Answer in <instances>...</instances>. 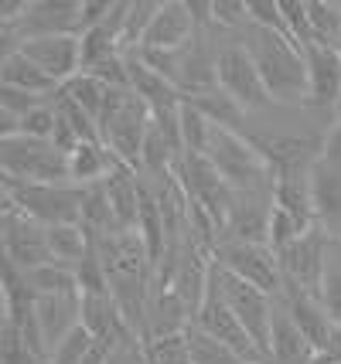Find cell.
Segmentation results:
<instances>
[{
  "label": "cell",
  "mask_w": 341,
  "mask_h": 364,
  "mask_svg": "<svg viewBox=\"0 0 341 364\" xmlns=\"http://www.w3.org/2000/svg\"><path fill=\"white\" fill-rule=\"evenodd\" d=\"M243 45L249 48L273 102H308V58L290 34L249 24Z\"/></svg>",
  "instance_id": "1"
},
{
  "label": "cell",
  "mask_w": 341,
  "mask_h": 364,
  "mask_svg": "<svg viewBox=\"0 0 341 364\" xmlns=\"http://www.w3.org/2000/svg\"><path fill=\"white\" fill-rule=\"evenodd\" d=\"M205 157L236 194H273L276 174L270 160L260 154V146L253 143V136H243L239 129L211 127Z\"/></svg>",
  "instance_id": "2"
},
{
  "label": "cell",
  "mask_w": 341,
  "mask_h": 364,
  "mask_svg": "<svg viewBox=\"0 0 341 364\" xmlns=\"http://www.w3.org/2000/svg\"><path fill=\"white\" fill-rule=\"evenodd\" d=\"M82 201L85 188L79 184H17L4 181V208H14L24 218L58 228V225H82Z\"/></svg>",
  "instance_id": "3"
},
{
  "label": "cell",
  "mask_w": 341,
  "mask_h": 364,
  "mask_svg": "<svg viewBox=\"0 0 341 364\" xmlns=\"http://www.w3.org/2000/svg\"><path fill=\"white\" fill-rule=\"evenodd\" d=\"M150 109L133 89H113L110 106L99 119V136L113 150L123 167L140 171V157H144V140L150 129Z\"/></svg>",
  "instance_id": "4"
},
{
  "label": "cell",
  "mask_w": 341,
  "mask_h": 364,
  "mask_svg": "<svg viewBox=\"0 0 341 364\" xmlns=\"http://www.w3.org/2000/svg\"><path fill=\"white\" fill-rule=\"evenodd\" d=\"M0 171H4V181H17V184H72L68 157L51 140L4 136Z\"/></svg>",
  "instance_id": "5"
},
{
  "label": "cell",
  "mask_w": 341,
  "mask_h": 364,
  "mask_svg": "<svg viewBox=\"0 0 341 364\" xmlns=\"http://www.w3.org/2000/svg\"><path fill=\"white\" fill-rule=\"evenodd\" d=\"M314 225L331 238H341V127L325 133V146L308 171Z\"/></svg>",
  "instance_id": "6"
},
{
  "label": "cell",
  "mask_w": 341,
  "mask_h": 364,
  "mask_svg": "<svg viewBox=\"0 0 341 364\" xmlns=\"http://www.w3.org/2000/svg\"><path fill=\"white\" fill-rule=\"evenodd\" d=\"M211 286L219 289V296L229 303V310L239 317L246 331L253 333V341L263 348L266 361H270V331H273V314H276V300L266 296L263 289H256L253 283H246L239 276H232L229 269L215 266L211 259Z\"/></svg>",
  "instance_id": "7"
},
{
  "label": "cell",
  "mask_w": 341,
  "mask_h": 364,
  "mask_svg": "<svg viewBox=\"0 0 341 364\" xmlns=\"http://www.w3.org/2000/svg\"><path fill=\"white\" fill-rule=\"evenodd\" d=\"M215 266L229 269L246 283L263 289L266 296L280 300L283 296V266L280 255L270 245H256V242H219L215 245Z\"/></svg>",
  "instance_id": "8"
},
{
  "label": "cell",
  "mask_w": 341,
  "mask_h": 364,
  "mask_svg": "<svg viewBox=\"0 0 341 364\" xmlns=\"http://www.w3.org/2000/svg\"><path fill=\"white\" fill-rule=\"evenodd\" d=\"M219 89L229 95V99H236L246 112L253 109H263V106H270L273 99L266 92V85H263V75L256 62H253V55H249V48L243 41H232V45L219 48Z\"/></svg>",
  "instance_id": "9"
},
{
  "label": "cell",
  "mask_w": 341,
  "mask_h": 364,
  "mask_svg": "<svg viewBox=\"0 0 341 364\" xmlns=\"http://www.w3.org/2000/svg\"><path fill=\"white\" fill-rule=\"evenodd\" d=\"M327 245L331 235L325 228H310L293 242L290 249L280 252V266H283V293L287 289H300V293H318L321 289V276H325L327 262Z\"/></svg>",
  "instance_id": "10"
},
{
  "label": "cell",
  "mask_w": 341,
  "mask_h": 364,
  "mask_svg": "<svg viewBox=\"0 0 341 364\" xmlns=\"http://www.w3.org/2000/svg\"><path fill=\"white\" fill-rule=\"evenodd\" d=\"M4 262L17 272H31L55 262L48 249V228L24 218L14 208H4Z\"/></svg>",
  "instance_id": "11"
},
{
  "label": "cell",
  "mask_w": 341,
  "mask_h": 364,
  "mask_svg": "<svg viewBox=\"0 0 341 364\" xmlns=\"http://www.w3.org/2000/svg\"><path fill=\"white\" fill-rule=\"evenodd\" d=\"M195 327H201L205 333H211L215 341H222V344H226L229 350H236L246 364H270L266 361V354H263V348L253 341V333L239 323V317L229 310V303L219 296L215 286H209V296H205L201 310H198Z\"/></svg>",
  "instance_id": "12"
},
{
  "label": "cell",
  "mask_w": 341,
  "mask_h": 364,
  "mask_svg": "<svg viewBox=\"0 0 341 364\" xmlns=\"http://www.w3.org/2000/svg\"><path fill=\"white\" fill-rule=\"evenodd\" d=\"M24 58H31L45 75L65 85L82 72V41L79 34H48V38H28L17 48Z\"/></svg>",
  "instance_id": "13"
},
{
  "label": "cell",
  "mask_w": 341,
  "mask_h": 364,
  "mask_svg": "<svg viewBox=\"0 0 341 364\" xmlns=\"http://www.w3.org/2000/svg\"><path fill=\"white\" fill-rule=\"evenodd\" d=\"M198 31L201 28L195 24V14L184 0H164L147 28L140 51H181L195 41Z\"/></svg>",
  "instance_id": "14"
},
{
  "label": "cell",
  "mask_w": 341,
  "mask_h": 364,
  "mask_svg": "<svg viewBox=\"0 0 341 364\" xmlns=\"http://www.w3.org/2000/svg\"><path fill=\"white\" fill-rule=\"evenodd\" d=\"M280 303L287 306L290 320L300 327V333L310 341V348L325 358L327 350H331V344H335V331H338V323H335V317L325 310L321 296H318V293L287 289V293L280 296Z\"/></svg>",
  "instance_id": "15"
},
{
  "label": "cell",
  "mask_w": 341,
  "mask_h": 364,
  "mask_svg": "<svg viewBox=\"0 0 341 364\" xmlns=\"http://www.w3.org/2000/svg\"><path fill=\"white\" fill-rule=\"evenodd\" d=\"M82 327L96 337L99 344L113 350L120 344H127L130 337H137L130 327V320L123 317L120 303L113 300V293H85L82 296ZM144 341V337H140Z\"/></svg>",
  "instance_id": "16"
},
{
  "label": "cell",
  "mask_w": 341,
  "mask_h": 364,
  "mask_svg": "<svg viewBox=\"0 0 341 364\" xmlns=\"http://www.w3.org/2000/svg\"><path fill=\"white\" fill-rule=\"evenodd\" d=\"M34 320L45 350H55L68 333L82 327V293H65V296H38L34 303Z\"/></svg>",
  "instance_id": "17"
},
{
  "label": "cell",
  "mask_w": 341,
  "mask_h": 364,
  "mask_svg": "<svg viewBox=\"0 0 341 364\" xmlns=\"http://www.w3.org/2000/svg\"><path fill=\"white\" fill-rule=\"evenodd\" d=\"M308 102L318 109H335L341 99V55L331 45H308Z\"/></svg>",
  "instance_id": "18"
},
{
  "label": "cell",
  "mask_w": 341,
  "mask_h": 364,
  "mask_svg": "<svg viewBox=\"0 0 341 364\" xmlns=\"http://www.w3.org/2000/svg\"><path fill=\"white\" fill-rule=\"evenodd\" d=\"M318 358H321V354L310 348V341L290 320L287 306L276 300L273 331H270V364H314Z\"/></svg>",
  "instance_id": "19"
},
{
  "label": "cell",
  "mask_w": 341,
  "mask_h": 364,
  "mask_svg": "<svg viewBox=\"0 0 341 364\" xmlns=\"http://www.w3.org/2000/svg\"><path fill=\"white\" fill-rule=\"evenodd\" d=\"M0 89H14V92H28L38 99H55L62 92V85L45 75L31 58H24L21 51H7L0 55Z\"/></svg>",
  "instance_id": "20"
},
{
  "label": "cell",
  "mask_w": 341,
  "mask_h": 364,
  "mask_svg": "<svg viewBox=\"0 0 341 364\" xmlns=\"http://www.w3.org/2000/svg\"><path fill=\"white\" fill-rule=\"evenodd\" d=\"M68 171H72V184L93 188V184H106L116 171H123V164L106 143L96 140L75 146V154L68 157Z\"/></svg>",
  "instance_id": "21"
},
{
  "label": "cell",
  "mask_w": 341,
  "mask_h": 364,
  "mask_svg": "<svg viewBox=\"0 0 341 364\" xmlns=\"http://www.w3.org/2000/svg\"><path fill=\"white\" fill-rule=\"evenodd\" d=\"M24 283L34 296H65V293H79V272L75 266L65 262H48V266H38L31 272H21Z\"/></svg>",
  "instance_id": "22"
},
{
  "label": "cell",
  "mask_w": 341,
  "mask_h": 364,
  "mask_svg": "<svg viewBox=\"0 0 341 364\" xmlns=\"http://www.w3.org/2000/svg\"><path fill=\"white\" fill-rule=\"evenodd\" d=\"M62 95H65V99H72L79 109H85L99 123V119H103V112H106V106H110V95H113V89H110L103 79H96V75L79 72L75 79H68L65 85H62Z\"/></svg>",
  "instance_id": "23"
},
{
  "label": "cell",
  "mask_w": 341,
  "mask_h": 364,
  "mask_svg": "<svg viewBox=\"0 0 341 364\" xmlns=\"http://www.w3.org/2000/svg\"><path fill=\"white\" fill-rule=\"evenodd\" d=\"M93 238L82 225H58L48 228V249L55 255V262H65V266H79L85 255L93 252Z\"/></svg>",
  "instance_id": "24"
},
{
  "label": "cell",
  "mask_w": 341,
  "mask_h": 364,
  "mask_svg": "<svg viewBox=\"0 0 341 364\" xmlns=\"http://www.w3.org/2000/svg\"><path fill=\"white\" fill-rule=\"evenodd\" d=\"M188 106H195L205 119H209L211 127H226V129H236L239 127V119L246 116V109L236 102V99H229L222 89H211L205 95H192V99H184Z\"/></svg>",
  "instance_id": "25"
},
{
  "label": "cell",
  "mask_w": 341,
  "mask_h": 364,
  "mask_svg": "<svg viewBox=\"0 0 341 364\" xmlns=\"http://www.w3.org/2000/svg\"><path fill=\"white\" fill-rule=\"evenodd\" d=\"M308 17L310 31H314V45H341V4H327V0H308Z\"/></svg>",
  "instance_id": "26"
},
{
  "label": "cell",
  "mask_w": 341,
  "mask_h": 364,
  "mask_svg": "<svg viewBox=\"0 0 341 364\" xmlns=\"http://www.w3.org/2000/svg\"><path fill=\"white\" fill-rule=\"evenodd\" d=\"M147 364H192V348H188V331L184 333H157L144 341Z\"/></svg>",
  "instance_id": "27"
},
{
  "label": "cell",
  "mask_w": 341,
  "mask_h": 364,
  "mask_svg": "<svg viewBox=\"0 0 341 364\" xmlns=\"http://www.w3.org/2000/svg\"><path fill=\"white\" fill-rule=\"evenodd\" d=\"M318 296L327 314L335 317V323H341V238H331V245H327V262Z\"/></svg>",
  "instance_id": "28"
},
{
  "label": "cell",
  "mask_w": 341,
  "mask_h": 364,
  "mask_svg": "<svg viewBox=\"0 0 341 364\" xmlns=\"http://www.w3.org/2000/svg\"><path fill=\"white\" fill-rule=\"evenodd\" d=\"M188 348H192V364H246L236 350H229L222 341H215L201 327H188Z\"/></svg>",
  "instance_id": "29"
},
{
  "label": "cell",
  "mask_w": 341,
  "mask_h": 364,
  "mask_svg": "<svg viewBox=\"0 0 341 364\" xmlns=\"http://www.w3.org/2000/svg\"><path fill=\"white\" fill-rule=\"evenodd\" d=\"M0 364H48V358L38 354L17 327L4 323L0 327Z\"/></svg>",
  "instance_id": "30"
},
{
  "label": "cell",
  "mask_w": 341,
  "mask_h": 364,
  "mask_svg": "<svg viewBox=\"0 0 341 364\" xmlns=\"http://www.w3.org/2000/svg\"><path fill=\"white\" fill-rule=\"evenodd\" d=\"M283 11V28L300 48L314 45V31H310V17H308V0H280Z\"/></svg>",
  "instance_id": "31"
},
{
  "label": "cell",
  "mask_w": 341,
  "mask_h": 364,
  "mask_svg": "<svg viewBox=\"0 0 341 364\" xmlns=\"http://www.w3.org/2000/svg\"><path fill=\"white\" fill-rule=\"evenodd\" d=\"M96 344H99V341L85 331V327H75V331L68 333L65 341H62V344L48 354V364H79L89 350L96 348Z\"/></svg>",
  "instance_id": "32"
},
{
  "label": "cell",
  "mask_w": 341,
  "mask_h": 364,
  "mask_svg": "<svg viewBox=\"0 0 341 364\" xmlns=\"http://www.w3.org/2000/svg\"><path fill=\"white\" fill-rule=\"evenodd\" d=\"M211 24L246 31L249 28V0H215L211 4Z\"/></svg>",
  "instance_id": "33"
},
{
  "label": "cell",
  "mask_w": 341,
  "mask_h": 364,
  "mask_svg": "<svg viewBox=\"0 0 341 364\" xmlns=\"http://www.w3.org/2000/svg\"><path fill=\"white\" fill-rule=\"evenodd\" d=\"M249 24H260L270 31H283V11H280V0H249Z\"/></svg>",
  "instance_id": "34"
},
{
  "label": "cell",
  "mask_w": 341,
  "mask_h": 364,
  "mask_svg": "<svg viewBox=\"0 0 341 364\" xmlns=\"http://www.w3.org/2000/svg\"><path fill=\"white\" fill-rule=\"evenodd\" d=\"M325 358H331V361H341V323H338V331H335V344H331V350H327Z\"/></svg>",
  "instance_id": "35"
},
{
  "label": "cell",
  "mask_w": 341,
  "mask_h": 364,
  "mask_svg": "<svg viewBox=\"0 0 341 364\" xmlns=\"http://www.w3.org/2000/svg\"><path fill=\"white\" fill-rule=\"evenodd\" d=\"M331 112H335V127H341V99L335 102V109H331Z\"/></svg>",
  "instance_id": "36"
},
{
  "label": "cell",
  "mask_w": 341,
  "mask_h": 364,
  "mask_svg": "<svg viewBox=\"0 0 341 364\" xmlns=\"http://www.w3.org/2000/svg\"><path fill=\"white\" fill-rule=\"evenodd\" d=\"M314 364H341V361H331V358H318Z\"/></svg>",
  "instance_id": "37"
}]
</instances>
